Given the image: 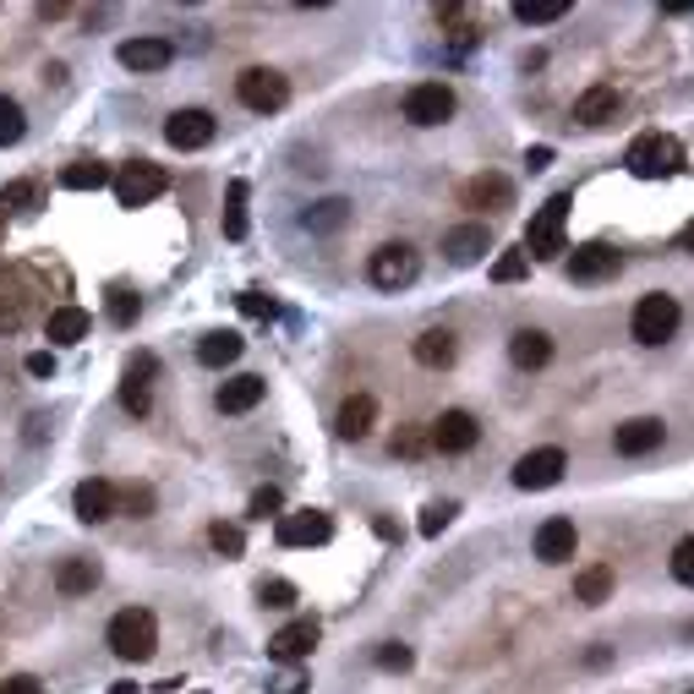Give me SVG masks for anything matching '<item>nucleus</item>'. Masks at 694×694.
<instances>
[{
    "label": "nucleus",
    "mask_w": 694,
    "mask_h": 694,
    "mask_svg": "<svg viewBox=\"0 0 694 694\" xmlns=\"http://www.w3.org/2000/svg\"><path fill=\"white\" fill-rule=\"evenodd\" d=\"M110 651L121 662H148L159 651V623H153L148 607H127V612L110 618Z\"/></svg>",
    "instance_id": "nucleus-1"
},
{
    "label": "nucleus",
    "mask_w": 694,
    "mask_h": 694,
    "mask_svg": "<svg viewBox=\"0 0 694 694\" xmlns=\"http://www.w3.org/2000/svg\"><path fill=\"white\" fill-rule=\"evenodd\" d=\"M629 170L640 181H668V175L684 170V142L668 138V132H646V138L629 148Z\"/></svg>",
    "instance_id": "nucleus-2"
},
{
    "label": "nucleus",
    "mask_w": 694,
    "mask_h": 694,
    "mask_svg": "<svg viewBox=\"0 0 694 694\" xmlns=\"http://www.w3.org/2000/svg\"><path fill=\"white\" fill-rule=\"evenodd\" d=\"M568 208H574V197H568V192H557V197L542 203V214H536V219H531V230H525V258H557V252H568V247H563Z\"/></svg>",
    "instance_id": "nucleus-3"
},
{
    "label": "nucleus",
    "mask_w": 694,
    "mask_h": 694,
    "mask_svg": "<svg viewBox=\"0 0 694 694\" xmlns=\"http://www.w3.org/2000/svg\"><path fill=\"white\" fill-rule=\"evenodd\" d=\"M635 339L640 345H668L673 339V328H679V301L668 295V290H651V295H640V306H635Z\"/></svg>",
    "instance_id": "nucleus-4"
},
{
    "label": "nucleus",
    "mask_w": 694,
    "mask_h": 694,
    "mask_svg": "<svg viewBox=\"0 0 694 694\" xmlns=\"http://www.w3.org/2000/svg\"><path fill=\"white\" fill-rule=\"evenodd\" d=\"M110 186H116V203H121V208H148L153 197L170 192V175H164L159 164L138 159V164H127L121 175H110Z\"/></svg>",
    "instance_id": "nucleus-5"
},
{
    "label": "nucleus",
    "mask_w": 694,
    "mask_h": 694,
    "mask_svg": "<svg viewBox=\"0 0 694 694\" xmlns=\"http://www.w3.org/2000/svg\"><path fill=\"white\" fill-rule=\"evenodd\" d=\"M236 99L247 110H258V116H274V110H284V99H290V83L279 77L274 66H252V72L236 77Z\"/></svg>",
    "instance_id": "nucleus-6"
},
{
    "label": "nucleus",
    "mask_w": 694,
    "mask_h": 694,
    "mask_svg": "<svg viewBox=\"0 0 694 694\" xmlns=\"http://www.w3.org/2000/svg\"><path fill=\"white\" fill-rule=\"evenodd\" d=\"M416 274H421V258L405 247V241L378 247V252H372V263H367V279H372L378 290H405Z\"/></svg>",
    "instance_id": "nucleus-7"
},
{
    "label": "nucleus",
    "mask_w": 694,
    "mask_h": 694,
    "mask_svg": "<svg viewBox=\"0 0 694 694\" xmlns=\"http://www.w3.org/2000/svg\"><path fill=\"white\" fill-rule=\"evenodd\" d=\"M279 547H323L334 536V520L323 509H295V514H279L274 520Z\"/></svg>",
    "instance_id": "nucleus-8"
},
{
    "label": "nucleus",
    "mask_w": 694,
    "mask_h": 694,
    "mask_svg": "<svg viewBox=\"0 0 694 694\" xmlns=\"http://www.w3.org/2000/svg\"><path fill=\"white\" fill-rule=\"evenodd\" d=\"M454 116V88L448 83H416L405 94V121L411 127H443Z\"/></svg>",
    "instance_id": "nucleus-9"
},
{
    "label": "nucleus",
    "mask_w": 694,
    "mask_h": 694,
    "mask_svg": "<svg viewBox=\"0 0 694 694\" xmlns=\"http://www.w3.org/2000/svg\"><path fill=\"white\" fill-rule=\"evenodd\" d=\"M568 470V454L563 448H531L520 465H514V487L520 492H542V487H557Z\"/></svg>",
    "instance_id": "nucleus-10"
},
{
    "label": "nucleus",
    "mask_w": 694,
    "mask_h": 694,
    "mask_svg": "<svg viewBox=\"0 0 694 694\" xmlns=\"http://www.w3.org/2000/svg\"><path fill=\"white\" fill-rule=\"evenodd\" d=\"M476 437H481V426H476L470 411H443L432 421V432H426V443L437 454H465V448H476Z\"/></svg>",
    "instance_id": "nucleus-11"
},
{
    "label": "nucleus",
    "mask_w": 694,
    "mask_h": 694,
    "mask_svg": "<svg viewBox=\"0 0 694 694\" xmlns=\"http://www.w3.org/2000/svg\"><path fill=\"white\" fill-rule=\"evenodd\" d=\"M618 269H623V258H618L612 247H601V241L574 247V258H568V279H574V284H601V279H612Z\"/></svg>",
    "instance_id": "nucleus-12"
},
{
    "label": "nucleus",
    "mask_w": 694,
    "mask_h": 694,
    "mask_svg": "<svg viewBox=\"0 0 694 694\" xmlns=\"http://www.w3.org/2000/svg\"><path fill=\"white\" fill-rule=\"evenodd\" d=\"M164 142L181 148V153L208 148V142H214V116H208V110H175V116L164 121Z\"/></svg>",
    "instance_id": "nucleus-13"
},
{
    "label": "nucleus",
    "mask_w": 694,
    "mask_h": 694,
    "mask_svg": "<svg viewBox=\"0 0 694 694\" xmlns=\"http://www.w3.org/2000/svg\"><path fill=\"white\" fill-rule=\"evenodd\" d=\"M72 509H77V520H83V525H99V520H110V514H116V487H110V481H99V476H88V481H77Z\"/></svg>",
    "instance_id": "nucleus-14"
},
{
    "label": "nucleus",
    "mask_w": 694,
    "mask_h": 694,
    "mask_svg": "<svg viewBox=\"0 0 694 694\" xmlns=\"http://www.w3.org/2000/svg\"><path fill=\"white\" fill-rule=\"evenodd\" d=\"M317 635H323L317 618H295V623H284L274 640H269V657H274V662H301V657L317 646Z\"/></svg>",
    "instance_id": "nucleus-15"
},
{
    "label": "nucleus",
    "mask_w": 694,
    "mask_h": 694,
    "mask_svg": "<svg viewBox=\"0 0 694 694\" xmlns=\"http://www.w3.org/2000/svg\"><path fill=\"white\" fill-rule=\"evenodd\" d=\"M612 443H618V454H651V448H662L668 443V426L657 416H635V421H623L618 432H612Z\"/></svg>",
    "instance_id": "nucleus-16"
},
{
    "label": "nucleus",
    "mask_w": 694,
    "mask_h": 694,
    "mask_svg": "<svg viewBox=\"0 0 694 694\" xmlns=\"http://www.w3.org/2000/svg\"><path fill=\"white\" fill-rule=\"evenodd\" d=\"M618 88L612 83H596V88H585L579 99H574V121L579 127H607V121H618Z\"/></svg>",
    "instance_id": "nucleus-17"
},
{
    "label": "nucleus",
    "mask_w": 694,
    "mask_h": 694,
    "mask_svg": "<svg viewBox=\"0 0 694 694\" xmlns=\"http://www.w3.org/2000/svg\"><path fill=\"white\" fill-rule=\"evenodd\" d=\"M263 394H269V383H263L258 372H241V378H230V383H219V394H214V405H219L225 416H241V411H252V405H263Z\"/></svg>",
    "instance_id": "nucleus-18"
},
{
    "label": "nucleus",
    "mask_w": 694,
    "mask_h": 694,
    "mask_svg": "<svg viewBox=\"0 0 694 694\" xmlns=\"http://www.w3.org/2000/svg\"><path fill=\"white\" fill-rule=\"evenodd\" d=\"M443 252H448V263H476V258H487L492 252V230L487 225H459V230H448L443 236Z\"/></svg>",
    "instance_id": "nucleus-19"
},
{
    "label": "nucleus",
    "mask_w": 694,
    "mask_h": 694,
    "mask_svg": "<svg viewBox=\"0 0 694 694\" xmlns=\"http://www.w3.org/2000/svg\"><path fill=\"white\" fill-rule=\"evenodd\" d=\"M175 61V44L170 39H127L121 44V66L127 72H164Z\"/></svg>",
    "instance_id": "nucleus-20"
},
{
    "label": "nucleus",
    "mask_w": 694,
    "mask_h": 694,
    "mask_svg": "<svg viewBox=\"0 0 694 694\" xmlns=\"http://www.w3.org/2000/svg\"><path fill=\"white\" fill-rule=\"evenodd\" d=\"M372 421H378V400H372V394H350V400L339 405V416H334V432H339L345 443H356V437L372 432Z\"/></svg>",
    "instance_id": "nucleus-21"
},
{
    "label": "nucleus",
    "mask_w": 694,
    "mask_h": 694,
    "mask_svg": "<svg viewBox=\"0 0 694 694\" xmlns=\"http://www.w3.org/2000/svg\"><path fill=\"white\" fill-rule=\"evenodd\" d=\"M574 547H579L574 520H547V525L536 531V557H542V563H568Z\"/></svg>",
    "instance_id": "nucleus-22"
},
{
    "label": "nucleus",
    "mask_w": 694,
    "mask_h": 694,
    "mask_svg": "<svg viewBox=\"0 0 694 694\" xmlns=\"http://www.w3.org/2000/svg\"><path fill=\"white\" fill-rule=\"evenodd\" d=\"M465 203L470 208H487V214H503V208H514V186L503 175H476L465 186Z\"/></svg>",
    "instance_id": "nucleus-23"
},
{
    "label": "nucleus",
    "mask_w": 694,
    "mask_h": 694,
    "mask_svg": "<svg viewBox=\"0 0 694 694\" xmlns=\"http://www.w3.org/2000/svg\"><path fill=\"white\" fill-rule=\"evenodd\" d=\"M88 328H94V317H88L83 306H55L50 323H44L50 345H77V339H88Z\"/></svg>",
    "instance_id": "nucleus-24"
},
{
    "label": "nucleus",
    "mask_w": 694,
    "mask_h": 694,
    "mask_svg": "<svg viewBox=\"0 0 694 694\" xmlns=\"http://www.w3.org/2000/svg\"><path fill=\"white\" fill-rule=\"evenodd\" d=\"M509 356H514V367L536 372V367H547V361H553V339H547L542 328H520V334L509 339Z\"/></svg>",
    "instance_id": "nucleus-25"
},
{
    "label": "nucleus",
    "mask_w": 694,
    "mask_h": 694,
    "mask_svg": "<svg viewBox=\"0 0 694 694\" xmlns=\"http://www.w3.org/2000/svg\"><path fill=\"white\" fill-rule=\"evenodd\" d=\"M153 356H138L132 367H127V383H121V405L132 411V416H148V405H153V394H148V378H153Z\"/></svg>",
    "instance_id": "nucleus-26"
},
{
    "label": "nucleus",
    "mask_w": 694,
    "mask_h": 694,
    "mask_svg": "<svg viewBox=\"0 0 694 694\" xmlns=\"http://www.w3.org/2000/svg\"><path fill=\"white\" fill-rule=\"evenodd\" d=\"M99 585V563L94 557H66L61 568H55V590L61 596H88Z\"/></svg>",
    "instance_id": "nucleus-27"
},
{
    "label": "nucleus",
    "mask_w": 694,
    "mask_h": 694,
    "mask_svg": "<svg viewBox=\"0 0 694 694\" xmlns=\"http://www.w3.org/2000/svg\"><path fill=\"white\" fill-rule=\"evenodd\" d=\"M454 350H459V345H454V334H448V328H426V334L416 339V361H421V367H432V372L454 367Z\"/></svg>",
    "instance_id": "nucleus-28"
},
{
    "label": "nucleus",
    "mask_w": 694,
    "mask_h": 694,
    "mask_svg": "<svg viewBox=\"0 0 694 694\" xmlns=\"http://www.w3.org/2000/svg\"><path fill=\"white\" fill-rule=\"evenodd\" d=\"M197 361L203 367H230V361H241V334H230V328H219V334H203V345H197Z\"/></svg>",
    "instance_id": "nucleus-29"
},
{
    "label": "nucleus",
    "mask_w": 694,
    "mask_h": 694,
    "mask_svg": "<svg viewBox=\"0 0 694 694\" xmlns=\"http://www.w3.org/2000/svg\"><path fill=\"white\" fill-rule=\"evenodd\" d=\"M607 596H612V568H607V563H590V568H579V574H574V601L601 607Z\"/></svg>",
    "instance_id": "nucleus-30"
},
{
    "label": "nucleus",
    "mask_w": 694,
    "mask_h": 694,
    "mask_svg": "<svg viewBox=\"0 0 694 694\" xmlns=\"http://www.w3.org/2000/svg\"><path fill=\"white\" fill-rule=\"evenodd\" d=\"M61 186H66V192H99V186H110V164H99V159H77V164L61 170Z\"/></svg>",
    "instance_id": "nucleus-31"
},
{
    "label": "nucleus",
    "mask_w": 694,
    "mask_h": 694,
    "mask_svg": "<svg viewBox=\"0 0 694 694\" xmlns=\"http://www.w3.org/2000/svg\"><path fill=\"white\" fill-rule=\"evenodd\" d=\"M225 236H230V241L247 236V181H230V197H225Z\"/></svg>",
    "instance_id": "nucleus-32"
},
{
    "label": "nucleus",
    "mask_w": 694,
    "mask_h": 694,
    "mask_svg": "<svg viewBox=\"0 0 694 694\" xmlns=\"http://www.w3.org/2000/svg\"><path fill=\"white\" fill-rule=\"evenodd\" d=\"M0 203L17 208V214H39V208H44V186H39V181H11Z\"/></svg>",
    "instance_id": "nucleus-33"
},
{
    "label": "nucleus",
    "mask_w": 694,
    "mask_h": 694,
    "mask_svg": "<svg viewBox=\"0 0 694 694\" xmlns=\"http://www.w3.org/2000/svg\"><path fill=\"white\" fill-rule=\"evenodd\" d=\"M345 219H350V203H345V197H328V203H317L301 225H306V230H339Z\"/></svg>",
    "instance_id": "nucleus-34"
},
{
    "label": "nucleus",
    "mask_w": 694,
    "mask_h": 694,
    "mask_svg": "<svg viewBox=\"0 0 694 694\" xmlns=\"http://www.w3.org/2000/svg\"><path fill=\"white\" fill-rule=\"evenodd\" d=\"M208 542H214V553H219V557H241V553H247L241 525H225V520H214V525H208Z\"/></svg>",
    "instance_id": "nucleus-35"
},
{
    "label": "nucleus",
    "mask_w": 694,
    "mask_h": 694,
    "mask_svg": "<svg viewBox=\"0 0 694 694\" xmlns=\"http://www.w3.org/2000/svg\"><path fill=\"white\" fill-rule=\"evenodd\" d=\"M138 312H142V301L127 290V284H116V290H110V323H116V328H132Z\"/></svg>",
    "instance_id": "nucleus-36"
},
{
    "label": "nucleus",
    "mask_w": 694,
    "mask_h": 694,
    "mask_svg": "<svg viewBox=\"0 0 694 694\" xmlns=\"http://www.w3.org/2000/svg\"><path fill=\"white\" fill-rule=\"evenodd\" d=\"M563 11H568V0H520V6H514V17L531 22V28H536V22H557Z\"/></svg>",
    "instance_id": "nucleus-37"
},
{
    "label": "nucleus",
    "mask_w": 694,
    "mask_h": 694,
    "mask_svg": "<svg viewBox=\"0 0 694 694\" xmlns=\"http://www.w3.org/2000/svg\"><path fill=\"white\" fill-rule=\"evenodd\" d=\"M22 132H28V121H22V105L0 94V148H11V142H22Z\"/></svg>",
    "instance_id": "nucleus-38"
},
{
    "label": "nucleus",
    "mask_w": 694,
    "mask_h": 694,
    "mask_svg": "<svg viewBox=\"0 0 694 694\" xmlns=\"http://www.w3.org/2000/svg\"><path fill=\"white\" fill-rule=\"evenodd\" d=\"M258 601L274 607V612H284V607H295V585H290V579H263V585H258Z\"/></svg>",
    "instance_id": "nucleus-39"
},
{
    "label": "nucleus",
    "mask_w": 694,
    "mask_h": 694,
    "mask_svg": "<svg viewBox=\"0 0 694 694\" xmlns=\"http://www.w3.org/2000/svg\"><path fill=\"white\" fill-rule=\"evenodd\" d=\"M525 274H531V258H525V252H503V258L492 263V279H498V284H514V279H525Z\"/></svg>",
    "instance_id": "nucleus-40"
},
{
    "label": "nucleus",
    "mask_w": 694,
    "mask_h": 694,
    "mask_svg": "<svg viewBox=\"0 0 694 694\" xmlns=\"http://www.w3.org/2000/svg\"><path fill=\"white\" fill-rule=\"evenodd\" d=\"M116 503H127V514L148 520L153 514V487H127V492H116Z\"/></svg>",
    "instance_id": "nucleus-41"
},
{
    "label": "nucleus",
    "mask_w": 694,
    "mask_h": 694,
    "mask_svg": "<svg viewBox=\"0 0 694 694\" xmlns=\"http://www.w3.org/2000/svg\"><path fill=\"white\" fill-rule=\"evenodd\" d=\"M279 509H284V492H279V487H258V492H252V514H258V520H279Z\"/></svg>",
    "instance_id": "nucleus-42"
},
{
    "label": "nucleus",
    "mask_w": 694,
    "mask_h": 694,
    "mask_svg": "<svg viewBox=\"0 0 694 694\" xmlns=\"http://www.w3.org/2000/svg\"><path fill=\"white\" fill-rule=\"evenodd\" d=\"M673 579H679V585H694V542L690 536L673 547Z\"/></svg>",
    "instance_id": "nucleus-43"
},
{
    "label": "nucleus",
    "mask_w": 694,
    "mask_h": 694,
    "mask_svg": "<svg viewBox=\"0 0 694 694\" xmlns=\"http://www.w3.org/2000/svg\"><path fill=\"white\" fill-rule=\"evenodd\" d=\"M241 312H247V317H274V295H263V290H241Z\"/></svg>",
    "instance_id": "nucleus-44"
},
{
    "label": "nucleus",
    "mask_w": 694,
    "mask_h": 694,
    "mask_svg": "<svg viewBox=\"0 0 694 694\" xmlns=\"http://www.w3.org/2000/svg\"><path fill=\"white\" fill-rule=\"evenodd\" d=\"M448 520H454V503H432V509L421 514V536H437Z\"/></svg>",
    "instance_id": "nucleus-45"
},
{
    "label": "nucleus",
    "mask_w": 694,
    "mask_h": 694,
    "mask_svg": "<svg viewBox=\"0 0 694 694\" xmlns=\"http://www.w3.org/2000/svg\"><path fill=\"white\" fill-rule=\"evenodd\" d=\"M378 668H383V673H405V668H411V646H383V651H378Z\"/></svg>",
    "instance_id": "nucleus-46"
},
{
    "label": "nucleus",
    "mask_w": 694,
    "mask_h": 694,
    "mask_svg": "<svg viewBox=\"0 0 694 694\" xmlns=\"http://www.w3.org/2000/svg\"><path fill=\"white\" fill-rule=\"evenodd\" d=\"M421 448H426V432H421V426H411V432L394 437V454H405V459H416Z\"/></svg>",
    "instance_id": "nucleus-47"
},
{
    "label": "nucleus",
    "mask_w": 694,
    "mask_h": 694,
    "mask_svg": "<svg viewBox=\"0 0 694 694\" xmlns=\"http://www.w3.org/2000/svg\"><path fill=\"white\" fill-rule=\"evenodd\" d=\"M0 694H44V684H39L33 673H11V679L0 684Z\"/></svg>",
    "instance_id": "nucleus-48"
},
{
    "label": "nucleus",
    "mask_w": 694,
    "mask_h": 694,
    "mask_svg": "<svg viewBox=\"0 0 694 694\" xmlns=\"http://www.w3.org/2000/svg\"><path fill=\"white\" fill-rule=\"evenodd\" d=\"M28 372H33V378H55V356H50V350H33V356H28Z\"/></svg>",
    "instance_id": "nucleus-49"
},
{
    "label": "nucleus",
    "mask_w": 694,
    "mask_h": 694,
    "mask_svg": "<svg viewBox=\"0 0 694 694\" xmlns=\"http://www.w3.org/2000/svg\"><path fill=\"white\" fill-rule=\"evenodd\" d=\"M525 164H531V170H547V164H553V148H531Z\"/></svg>",
    "instance_id": "nucleus-50"
},
{
    "label": "nucleus",
    "mask_w": 694,
    "mask_h": 694,
    "mask_svg": "<svg viewBox=\"0 0 694 694\" xmlns=\"http://www.w3.org/2000/svg\"><path fill=\"white\" fill-rule=\"evenodd\" d=\"M110 694H138V684H116V690Z\"/></svg>",
    "instance_id": "nucleus-51"
},
{
    "label": "nucleus",
    "mask_w": 694,
    "mask_h": 694,
    "mask_svg": "<svg viewBox=\"0 0 694 694\" xmlns=\"http://www.w3.org/2000/svg\"><path fill=\"white\" fill-rule=\"evenodd\" d=\"M0 241H6V219H0Z\"/></svg>",
    "instance_id": "nucleus-52"
}]
</instances>
